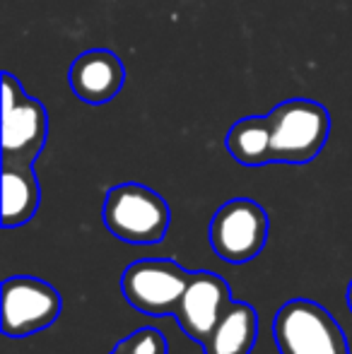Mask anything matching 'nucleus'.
Returning <instances> with one entry per match:
<instances>
[{
  "label": "nucleus",
  "instance_id": "4",
  "mask_svg": "<svg viewBox=\"0 0 352 354\" xmlns=\"http://www.w3.org/2000/svg\"><path fill=\"white\" fill-rule=\"evenodd\" d=\"M48 138V113L19 80L3 73V164L32 167Z\"/></svg>",
  "mask_w": 352,
  "mask_h": 354
},
{
  "label": "nucleus",
  "instance_id": "8",
  "mask_svg": "<svg viewBox=\"0 0 352 354\" xmlns=\"http://www.w3.org/2000/svg\"><path fill=\"white\" fill-rule=\"evenodd\" d=\"M230 304V284L215 272L198 270L191 275V282H188L186 292L178 301L174 316L181 330L191 340H196L198 345H203Z\"/></svg>",
  "mask_w": 352,
  "mask_h": 354
},
{
  "label": "nucleus",
  "instance_id": "12",
  "mask_svg": "<svg viewBox=\"0 0 352 354\" xmlns=\"http://www.w3.org/2000/svg\"><path fill=\"white\" fill-rule=\"evenodd\" d=\"M225 147L244 167H263L272 162L270 154V123L268 116L239 118L225 138Z\"/></svg>",
  "mask_w": 352,
  "mask_h": 354
},
{
  "label": "nucleus",
  "instance_id": "10",
  "mask_svg": "<svg viewBox=\"0 0 352 354\" xmlns=\"http://www.w3.org/2000/svg\"><path fill=\"white\" fill-rule=\"evenodd\" d=\"M259 337V313L244 301H234L225 308L210 337L203 342L205 354H251Z\"/></svg>",
  "mask_w": 352,
  "mask_h": 354
},
{
  "label": "nucleus",
  "instance_id": "11",
  "mask_svg": "<svg viewBox=\"0 0 352 354\" xmlns=\"http://www.w3.org/2000/svg\"><path fill=\"white\" fill-rule=\"evenodd\" d=\"M41 203V188L27 164H3V227L27 224Z\"/></svg>",
  "mask_w": 352,
  "mask_h": 354
},
{
  "label": "nucleus",
  "instance_id": "6",
  "mask_svg": "<svg viewBox=\"0 0 352 354\" xmlns=\"http://www.w3.org/2000/svg\"><path fill=\"white\" fill-rule=\"evenodd\" d=\"M193 272L169 258H142L126 268L121 289L126 301L147 316H169L176 311Z\"/></svg>",
  "mask_w": 352,
  "mask_h": 354
},
{
  "label": "nucleus",
  "instance_id": "5",
  "mask_svg": "<svg viewBox=\"0 0 352 354\" xmlns=\"http://www.w3.org/2000/svg\"><path fill=\"white\" fill-rule=\"evenodd\" d=\"M210 246L222 261L244 266L254 261L266 246L268 214L256 201L234 198L227 201L210 219Z\"/></svg>",
  "mask_w": 352,
  "mask_h": 354
},
{
  "label": "nucleus",
  "instance_id": "1",
  "mask_svg": "<svg viewBox=\"0 0 352 354\" xmlns=\"http://www.w3.org/2000/svg\"><path fill=\"white\" fill-rule=\"evenodd\" d=\"M270 154L280 164H306L319 157L331 136V113L314 99H287L268 113Z\"/></svg>",
  "mask_w": 352,
  "mask_h": 354
},
{
  "label": "nucleus",
  "instance_id": "3",
  "mask_svg": "<svg viewBox=\"0 0 352 354\" xmlns=\"http://www.w3.org/2000/svg\"><path fill=\"white\" fill-rule=\"evenodd\" d=\"M272 335L280 354H350L338 321L309 299L282 304L272 321Z\"/></svg>",
  "mask_w": 352,
  "mask_h": 354
},
{
  "label": "nucleus",
  "instance_id": "2",
  "mask_svg": "<svg viewBox=\"0 0 352 354\" xmlns=\"http://www.w3.org/2000/svg\"><path fill=\"white\" fill-rule=\"evenodd\" d=\"M172 222L167 201L142 183H121L106 193L104 224L116 239L133 246H152L165 239Z\"/></svg>",
  "mask_w": 352,
  "mask_h": 354
},
{
  "label": "nucleus",
  "instance_id": "9",
  "mask_svg": "<svg viewBox=\"0 0 352 354\" xmlns=\"http://www.w3.org/2000/svg\"><path fill=\"white\" fill-rule=\"evenodd\" d=\"M68 82L77 99L85 104H106L116 99L126 82V68L123 61L109 48H92L73 61Z\"/></svg>",
  "mask_w": 352,
  "mask_h": 354
},
{
  "label": "nucleus",
  "instance_id": "13",
  "mask_svg": "<svg viewBox=\"0 0 352 354\" xmlns=\"http://www.w3.org/2000/svg\"><path fill=\"white\" fill-rule=\"evenodd\" d=\"M121 354H167V340L155 328H142L116 345Z\"/></svg>",
  "mask_w": 352,
  "mask_h": 354
},
{
  "label": "nucleus",
  "instance_id": "14",
  "mask_svg": "<svg viewBox=\"0 0 352 354\" xmlns=\"http://www.w3.org/2000/svg\"><path fill=\"white\" fill-rule=\"evenodd\" d=\"M348 306H350V311H352V280L348 284Z\"/></svg>",
  "mask_w": 352,
  "mask_h": 354
},
{
  "label": "nucleus",
  "instance_id": "7",
  "mask_svg": "<svg viewBox=\"0 0 352 354\" xmlns=\"http://www.w3.org/2000/svg\"><path fill=\"white\" fill-rule=\"evenodd\" d=\"M63 299L58 289L39 277H10L3 282V321L8 337H24L46 330L58 321Z\"/></svg>",
  "mask_w": 352,
  "mask_h": 354
}]
</instances>
